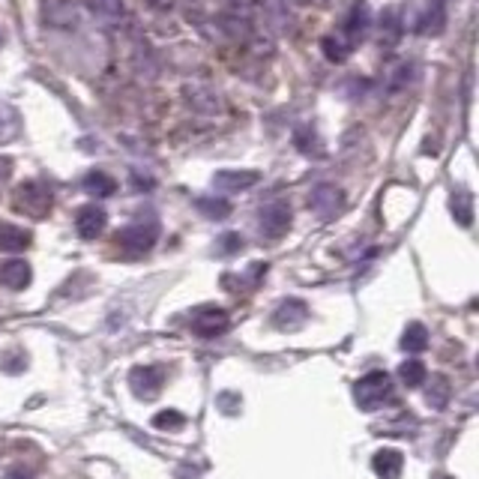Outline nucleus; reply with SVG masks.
Returning a JSON list of instances; mask_svg holds the SVG:
<instances>
[{"label":"nucleus","mask_w":479,"mask_h":479,"mask_svg":"<svg viewBox=\"0 0 479 479\" xmlns=\"http://www.w3.org/2000/svg\"><path fill=\"white\" fill-rule=\"evenodd\" d=\"M392 399V378L387 372H369L354 383V401L360 410H378Z\"/></svg>","instance_id":"obj_1"},{"label":"nucleus","mask_w":479,"mask_h":479,"mask_svg":"<svg viewBox=\"0 0 479 479\" xmlns=\"http://www.w3.org/2000/svg\"><path fill=\"white\" fill-rule=\"evenodd\" d=\"M51 189L40 180H27L15 189V210L18 213H27L33 216V219H42V216L51 213Z\"/></svg>","instance_id":"obj_2"},{"label":"nucleus","mask_w":479,"mask_h":479,"mask_svg":"<svg viewBox=\"0 0 479 479\" xmlns=\"http://www.w3.org/2000/svg\"><path fill=\"white\" fill-rule=\"evenodd\" d=\"M156 240H159V225L156 222H133L117 234V246L133 258L153 249Z\"/></svg>","instance_id":"obj_3"},{"label":"nucleus","mask_w":479,"mask_h":479,"mask_svg":"<svg viewBox=\"0 0 479 479\" xmlns=\"http://www.w3.org/2000/svg\"><path fill=\"white\" fill-rule=\"evenodd\" d=\"M189 330L201 339H216L231 330V315L219 306H201L189 318Z\"/></svg>","instance_id":"obj_4"},{"label":"nucleus","mask_w":479,"mask_h":479,"mask_svg":"<svg viewBox=\"0 0 479 479\" xmlns=\"http://www.w3.org/2000/svg\"><path fill=\"white\" fill-rule=\"evenodd\" d=\"M309 210L324 222L336 219L345 210V192L336 183H318L312 195H309Z\"/></svg>","instance_id":"obj_5"},{"label":"nucleus","mask_w":479,"mask_h":479,"mask_svg":"<svg viewBox=\"0 0 479 479\" xmlns=\"http://www.w3.org/2000/svg\"><path fill=\"white\" fill-rule=\"evenodd\" d=\"M40 13H42L45 24L54 27V31H63V33L78 31V24H81V13L72 0H42Z\"/></svg>","instance_id":"obj_6"},{"label":"nucleus","mask_w":479,"mask_h":479,"mask_svg":"<svg viewBox=\"0 0 479 479\" xmlns=\"http://www.w3.org/2000/svg\"><path fill=\"white\" fill-rule=\"evenodd\" d=\"M290 204L288 201H270L261 207L258 213V225H261V234H264L267 240H279L285 237L288 228H290Z\"/></svg>","instance_id":"obj_7"},{"label":"nucleus","mask_w":479,"mask_h":479,"mask_svg":"<svg viewBox=\"0 0 479 479\" xmlns=\"http://www.w3.org/2000/svg\"><path fill=\"white\" fill-rule=\"evenodd\" d=\"M129 387H133V392L138 399L150 401L153 396H159L165 387V374L159 365H135L133 374H129Z\"/></svg>","instance_id":"obj_8"},{"label":"nucleus","mask_w":479,"mask_h":479,"mask_svg":"<svg viewBox=\"0 0 479 479\" xmlns=\"http://www.w3.org/2000/svg\"><path fill=\"white\" fill-rule=\"evenodd\" d=\"M183 99L186 106L192 111H198V115H219L222 111V102H219V93H216L210 84H201V81H189L183 84Z\"/></svg>","instance_id":"obj_9"},{"label":"nucleus","mask_w":479,"mask_h":479,"mask_svg":"<svg viewBox=\"0 0 479 479\" xmlns=\"http://www.w3.org/2000/svg\"><path fill=\"white\" fill-rule=\"evenodd\" d=\"M108 225V213L97 204H84L78 213H75V231H78L81 240H97Z\"/></svg>","instance_id":"obj_10"},{"label":"nucleus","mask_w":479,"mask_h":479,"mask_svg":"<svg viewBox=\"0 0 479 479\" xmlns=\"http://www.w3.org/2000/svg\"><path fill=\"white\" fill-rule=\"evenodd\" d=\"M365 31H369V6H365V0H354L342 24V36L347 45H356L365 40Z\"/></svg>","instance_id":"obj_11"},{"label":"nucleus","mask_w":479,"mask_h":479,"mask_svg":"<svg viewBox=\"0 0 479 479\" xmlns=\"http://www.w3.org/2000/svg\"><path fill=\"white\" fill-rule=\"evenodd\" d=\"M306 321H309V306L303 299H285L273 312V324L279 330H299Z\"/></svg>","instance_id":"obj_12"},{"label":"nucleus","mask_w":479,"mask_h":479,"mask_svg":"<svg viewBox=\"0 0 479 479\" xmlns=\"http://www.w3.org/2000/svg\"><path fill=\"white\" fill-rule=\"evenodd\" d=\"M417 31L422 36H440L447 31V6H444V0H431V4L422 9V15L417 22Z\"/></svg>","instance_id":"obj_13"},{"label":"nucleus","mask_w":479,"mask_h":479,"mask_svg":"<svg viewBox=\"0 0 479 479\" xmlns=\"http://www.w3.org/2000/svg\"><path fill=\"white\" fill-rule=\"evenodd\" d=\"M31 279H33V270L22 258H13V261H6V264H0V281H4L9 290H24L31 285Z\"/></svg>","instance_id":"obj_14"},{"label":"nucleus","mask_w":479,"mask_h":479,"mask_svg":"<svg viewBox=\"0 0 479 479\" xmlns=\"http://www.w3.org/2000/svg\"><path fill=\"white\" fill-rule=\"evenodd\" d=\"M299 0H264V15L273 31L285 33L290 22H294V9H297Z\"/></svg>","instance_id":"obj_15"},{"label":"nucleus","mask_w":479,"mask_h":479,"mask_svg":"<svg viewBox=\"0 0 479 479\" xmlns=\"http://www.w3.org/2000/svg\"><path fill=\"white\" fill-rule=\"evenodd\" d=\"M261 180L258 171H216L213 186L222 192H246Z\"/></svg>","instance_id":"obj_16"},{"label":"nucleus","mask_w":479,"mask_h":479,"mask_svg":"<svg viewBox=\"0 0 479 479\" xmlns=\"http://www.w3.org/2000/svg\"><path fill=\"white\" fill-rule=\"evenodd\" d=\"M401 36H405V18H401V9L399 6H387L381 13V45L392 49Z\"/></svg>","instance_id":"obj_17"},{"label":"nucleus","mask_w":479,"mask_h":479,"mask_svg":"<svg viewBox=\"0 0 479 479\" xmlns=\"http://www.w3.org/2000/svg\"><path fill=\"white\" fill-rule=\"evenodd\" d=\"M372 467L381 479H399L405 471V456L399 449H378L372 458Z\"/></svg>","instance_id":"obj_18"},{"label":"nucleus","mask_w":479,"mask_h":479,"mask_svg":"<svg viewBox=\"0 0 479 479\" xmlns=\"http://www.w3.org/2000/svg\"><path fill=\"white\" fill-rule=\"evenodd\" d=\"M31 240V231L18 228L13 222H0V252H24Z\"/></svg>","instance_id":"obj_19"},{"label":"nucleus","mask_w":479,"mask_h":479,"mask_svg":"<svg viewBox=\"0 0 479 479\" xmlns=\"http://www.w3.org/2000/svg\"><path fill=\"white\" fill-rule=\"evenodd\" d=\"M84 192L90 195V198H108V195L117 192V180L106 171H90L88 177H84Z\"/></svg>","instance_id":"obj_20"},{"label":"nucleus","mask_w":479,"mask_h":479,"mask_svg":"<svg viewBox=\"0 0 479 479\" xmlns=\"http://www.w3.org/2000/svg\"><path fill=\"white\" fill-rule=\"evenodd\" d=\"M449 213H453V219L462 225V228H471L474 225V195L471 192H453V198H449Z\"/></svg>","instance_id":"obj_21"},{"label":"nucleus","mask_w":479,"mask_h":479,"mask_svg":"<svg viewBox=\"0 0 479 479\" xmlns=\"http://www.w3.org/2000/svg\"><path fill=\"white\" fill-rule=\"evenodd\" d=\"M449 399H453V387H449V381L444 378V374H431V383H428V390H426L428 408L444 410L449 405Z\"/></svg>","instance_id":"obj_22"},{"label":"nucleus","mask_w":479,"mask_h":479,"mask_svg":"<svg viewBox=\"0 0 479 479\" xmlns=\"http://www.w3.org/2000/svg\"><path fill=\"white\" fill-rule=\"evenodd\" d=\"M294 144L299 153H306V156H321L324 153V141L321 135H318V129L315 126H297V133H294Z\"/></svg>","instance_id":"obj_23"},{"label":"nucleus","mask_w":479,"mask_h":479,"mask_svg":"<svg viewBox=\"0 0 479 479\" xmlns=\"http://www.w3.org/2000/svg\"><path fill=\"white\" fill-rule=\"evenodd\" d=\"M22 133V117L9 102H0V144H9L13 138Z\"/></svg>","instance_id":"obj_24"},{"label":"nucleus","mask_w":479,"mask_h":479,"mask_svg":"<svg viewBox=\"0 0 479 479\" xmlns=\"http://www.w3.org/2000/svg\"><path fill=\"white\" fill-rule=\"evenodd\" d=\"M428 347V330L422 324H408V330L401 333V351L405 354H422Z\"/></svg>","instance_id":"obj_25"},{"label":"nucleus","mask_w":479,"mask_h":479,"mask_svg":"<svg viewBox=\"0 0 479 479\" xmlns=\"http://www.w3.org/2000/svg\"><path fill=\"white\" fill-rule=\"evenodd\" d=\"M321 49H324L327 60H330V63H345L354 45H347V40L342 33H330V36H324V40H321Z\"/></svg>","instance_id":"obj_26"},{"label":"nucleus","mask_w":479,"mask_h":479,"mask_svg":"<svg viewBox=\"0 0 479 479\" xmlns=\"http://www.w3.org/2000/svg\"><path fill=\"white\" fill-rule=\"evenodd\" d=\"M88 6L93 9V15H99L102 22H120L124 18V0H88Z\"/></svg>","instance_id":"obj_27"},{"label":"nucleus","mask_w":479,"mask_h":479,"mask_svg":"<svg viewBox=\"0 0 479 479\" xmlns=\"http://www.w3.org/2000/svg\"><path fill=\"white\" fill-rule=\"evenodd\" d=\"M195 207H198V213H204L207 219H225V216L231 213V204L225 198H210V195H201L198 201H195Z\"/></svg>","instance_id":"obj_28"},{"label":"nucleus","mask_w":479,"mask_h":479,"mask_svg":"<svg viewBox=\"0 0 479 479\" xmlns=\"http://www.w3.org/2000/svg\"><path fill=\"white\" fill-rule=\"evenodd\" d=\"M426 365H422L419 360H405L401 363V369H399V378L405 387H419L422 381H426Z\"/></svg>","instance_id":"obj_29"},{"label":"nucleus","mask_w":479,"mask_h":479,"mask_svg":"<svg viewBox=\"0 0 479 479\" xmlns=\"http://www.w3.org/2000/svg\"><path fill=\"white\" fill-rule=\"evenodd\" d=\"M183 422H186V417H183L180 410H159L156 417H153V426L159 431H180Z\"/></svg>","instance_id":"obj_30"},{"label":"nucleus","mask_w":479,"mask_h":479,"mask_svg":"<svg viewBox=\"0 0 479 479\" xmlns=\"http://www.w3.org/2000/svg\"><path fill=\"white\" fill-rule=\"evenodd\" d=\"M240 249H243V237H240V234H234V231L222 234V237L216 240V252H219L222 258H228V255H237Z\"/></svg>","instance_id":"obj_31"},{"label":"nucleus","mask_w":479,"mask_h":479,"mask_svg":"<svg viewBox=\"0 0 479 479\" xmlns=\"http://www.w3.org/2000/svg\"><path fill=\"white\" fill-rule=\"evenodd\" d=\"M410 75H413V67L410 63H399L396 69H392V75H390V90H401V88H408L410 84Z\"/></svg>","instance_id":"obj_32"},{"label":"nucleus","mask_w":479,"mask_h":479,"mask_svg":"<svg viewBox=\"0 0 479 479\" xmlns=\"http://www.w3.org/2000/svg\"><path fill=\"white\" fill-rule=\"evenodd\" d=\"M219 408H222L225 413H234V410H240V399L234 396V392H222V396H219Z\"/></svg>","instance_id":"obj_33"},{"label":"nucleus","mask_w":479,"mask_h":479,"mask_svg":"<svg viewBox=\"0 0 479 479\" xmlns=\"http://www.w3.org/2000/svg\"><path fill=\"white\" fill-rule=\"evenodd\" d=\"M9 174H13V159H9V156H0V183H6Z\"/></svg>","instance_id":"obj_34"},{"label":"nucleus","mask_w":479,"mask_h":479,"mask_svg":"<svg viewBox=\"0 0 479 479\" xmlns=\"http://www.w3.org/2000/svg\"><path fill=\"white\" fill-rule=\"evenodd\" d=\"M9 479H36V476L27 471V467H13V471H9Z\"/></svg>","instance_id":"obj_35"},{"label":"nucleus","mask_w":479,"mask_h":479,"mask_svg":"<svg viewBox=\"0 0 479 479\" xmlns=\"http://www.w3.org/2000/svg\"><path fill=\"white\" fill-rule=\"evenodd\" d=\"M147 6H153V9H171L177 0H144Z\"/></svg>","instance_id":"obj_36"},{"label":"nucleus","mask_w":479,"mask_h":479,"mask_svg":"<svg viewBox=\"0 0 479 479\" xmlns=\"http://www.w3.org/2000/svg\"><path fill=\"white\" fill-rule=\"evenodd\" d=\"M440 479H453V476H440Z\"/></svg>","instance_id":"obj_37"}]
</instances>
